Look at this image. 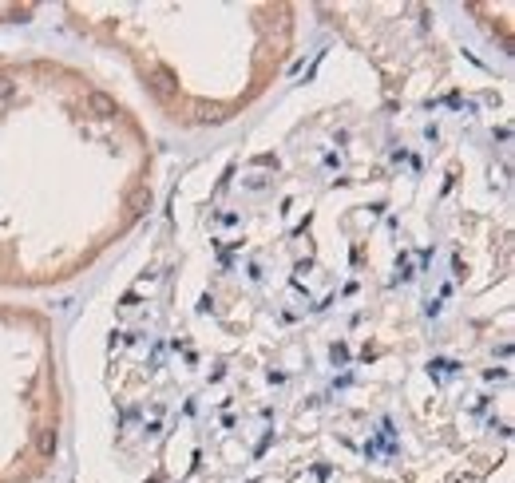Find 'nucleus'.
I'll list each match as a JSON object with an SVG mask.
<instances>
[{
    "instance_id": "nucleus-1",
    "label": "nucleus",
    "mask_w": 515,
    "mask_h": 483,
    "mask_svg": "<svg viewBox=\"0 0 515 483\" xmlns=\"http://www.w3.org/2000/svg\"><path fill=\"white\" fill-rule=\"evenodd\" d=\"M495 83L290 100L174 174L100 341L123 483H480L511 452Z\"/></svg>"
},
{
    "instance_id": "nucleus-2",
    "label": "nucleus",
    "mask_w": 515,
    "mask_h": 483,
    "mask_svg": "<svg viewBox=\"0 0 515 483\" xmlns=\"http://www.w3.org/2000/svg\"><path fill=\"white\" fill-rule=\"evenodd\" d=\"M155 210L147 123L60 56L0 52V290H60Z\"/></svg>"
},
{
    "instance_id": "nucleus-3",
    "label": "nucleus",
    "mask_w": 515,
    "mask_h": 483,
    "mask_svg": "<svg viewBox=\"0 0 515 483\" xmlns=\"http://www.w3.org/2000/svg\"><path fill=\"white\" fill-rule=\"evenodd\" d=\"M68 28L119 56L139 91L182 131L242 119L297 52V4H64Z\"/></svg>"
},
{
    "instance_id": "nucleus-4",
    "label": "nucleus",
    "mask_w": 515,
    "mask_h": 483,
    "mask_svg": "<svg viewBox=\"0 0 515 483\" xmlns=\"http://www.w3.org/2000/svg\"><path fill=\"white\" fill-rule=\"evenodd\" d=\"M64 440L56 325L36 305L0 302V483H40Z\"/></svg>"
},
{
    "instance_id": "nucleus-5",
    "label": "nucleus",
    "mask_w": 515,
    "mask_h": 483,
    "mask_svg": "<svg viewBox=\"0 0 515 483\" xmlns=\"http://www.w3.org/2000/svg\"><path fill=\"white\" fill-rule=\"evenodd\" d=\"M32 4H0V16H12V20H24V16H32Z\"/></svg>"
}]
</instances>
